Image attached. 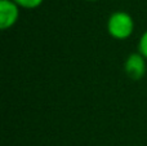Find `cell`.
Listing matches in <instances>:
<instances>
[{
    "instance_id": "3957f363",
    "label": "cell",
    "mask_w": 147,
    "mask_h": 146,
    "mask_svg": "<svg viewBox=\"0 0 147 146\" xmlns=\"http://www.w3.org/2000/svg\"><path fill=\"white\" fill-rule=\"evenodd\" d=\"M124 70L130 79L140 80L146 72V58L140 52L129 54L124 64Z\"/></svg>"
},
{
    "instance_id": "5b68a950",
    "label": "cell",
    "mask_w": 147,
    "mask_h": 146,
    "mask_svg": "<svg viewBox=\"0 0 147 146\" xmlns=\"http://www.w3.org/2000/svg\"><path fill=\"white\" fill-rule=\"evenodd\" d=\"M138 52L147 59V30L140 38V41H138Z\"/></svg>"
},
{
    "instance_id": "6da1fadb",
    "label": "cell",
    "mask_w": 147,
    "mask_h": 146,
    "mask_svg": "<svg viewBox=\"0 0 147 146\" xmlns=\"http://www.w3.org/2000/svg\"><path fill=\"white\" fill-rule=\"evenodd\" d=\"M134 30V21L129 13L124 10L114 12L107 21V31L114 39L124 40L133 34Z\"/></svg>"
},
{
    "instance_id": "277c9868",
    "label": "cell",
    "mask_w": 147,
    "mask_h": 146,
    "mask_svg": "<svg viewBox=\"0 0 147 146\" xmlns=\"http://www.w3.org/2000/svg\"><path fill=\"white\" fill-rule=\"evenodd\" d=\"M18 7L25 8V9H35L39 5L43 4L44 0H13Z\"/></svg>"
},
{
    "instance_id": "7a4b0ae2",
    "label": "cell",
    "mask_w": 147,
    "mask_h": 146,
    "mask_svg": "<svg viewBox=\"0 0 147 146\" xmlns=\"http://www.w3.org/2000/svg\"><path fill=\"white\" fill-rule=\"evenodd\" d=\"M20 17V7L13 0H0V27L1 30L16 25Z\"/></svg>"
},
{
    "instance_id": "8992f818",
    "label": "cell",
    "mask_w": 147,
    "mask_h": 146,
    "mask_svg": "<svg viewBox=\"0 0 147 146\" xmlns=\"http://www.w3.org/2000/svg\"><path fill=\"white\" fill-rule=\"evenodd\" d=\"M88 1H96V0H88Z\"/></svg>"
}]
</instances>
